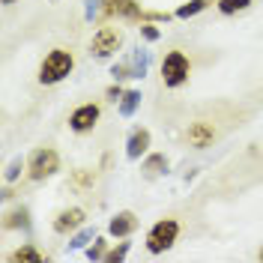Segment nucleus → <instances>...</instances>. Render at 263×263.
Here are the masks:
<instances>
[{
	"mask_svg": "<svg viewBox=\"0 0 263 263\" xmlns=\"http://www.w3.org/2000/svg\"><path fill=\"white\" fill-rule=\"evenodd\" d=\"M72 66H75V57L63 48H54L45 54V60L39 63V81L42 84H60L72 72Z\"/></svg>",
	"mask_w": 263,
	"mask_h": 263,
	"instance_id": "f257e3e1",
	"label": "nucleus"
},
{
	"mask_svg": "<svg viewBox=\"0 0 263 263\" xmlns=\"http://www.w3.org/2000/svg\"><path fill=\"white\" fill-rule=\"evenodd\" d=\"M177 236H180V221L177 218H162L147 233V251L149 254H162L177 242Z\"/></svg>",
	"mask_w": 263,
	"mask_h": 263,
	"instance_id": "f03ea898",
	"label": "nucleus"
},
{
	"mask_svg": "<svg viewBox=\"0 0 263 263\" xmlns=\"http://www.w3.org/2000/svg\"><path fill=\"white\" fill-rule=\"evenodd\" d=\"M189 72H192V63L182 51H167L162 60V78L167 87H180V84L189 81Z\"/></svg>",
	"mask_w": 263,
	"mask_h": 263,
	"instance_id": "7ed1b4c3",
	"label": "nucleus"
},
{
	"mask_svg": "<svg viewBox=\"0 0 263 263\" xmlns=\"http://www.w3.org/2000/svg\"><path fill=\"white\" fill-rule=\"evenodd\" d=\"M27 171H30V180H45L51 174H57V171H60V156H57V149H51V147L36 149L30 156V162H27Z\"/></svg>",
	"mask_w": 263,
	"mask_h": 263,
	"instance_id": "20e7f679",
	"label": "nucleus"
},
{
	"mask_svg": "<svg viewBox=\"0 0 263 263\" xmlns=\"http://www.w3.org/2000/svg\"><path fill=\"white\" fill-rule=\"evenodd\" d=\"M99 105H93V102H87V105H78L75 111H72V117H69V129L78 132V135H84V132H93L99 123Z\"/></svg>",
	"mask_w": 263,
	"mask_h": 263,
	"instance_id": "39448f33",
	"label": "nucleus"
},
{
	"mask_svg": "<svg viewBox=\"0 0 263 263\" xmlns=\"http://www.w3.org/2000/svg\"><path fill=\"white\" fill-rule=\"evenodd\" d=\"M120 42H123V33L117 30V27H102V30L93 36L90 51H93L96 57H108V54H114V51L120 48Z\"/></svg>",
	"mask_w": 263,
	"mask_h": 263,
	"instance_id": "423d86ee",
	"label": "nucleus"
},
{
	"mask_svg": "<svg viewBox=\"0 0 263 263\" xmlns=\"http://www.w3.org/2000/svg\"><path fill=\"white\" fill-rule=\"evenodd\" d=\"M102 12L108 18H144L138 0H102Z\"/></svg>",
	"mask_w": 263,
	"mask_h": 263,
	"instance_id": "0eeeda50",
	"label": "nucleus"
},
{
	"mask_svg": "<svg viewBox=\"0 0 263 263\" xmlns=\"http://www.w3.org/2000/svg\"><path fill=\"white\" fill-rule=\"evenodd\" d=\"M185 141H189L195 149H206L215 141V129L210 126V123L197 120V123H192V126H189V132H185Z\"/></svg>",
	"mask_w": 263,
	"mask_h": 263,
	"instance_id": "6e6552de",
	"label": "nucleus"
},
{
	"mask_svg": "<svg viewBox=\"0 0 263 263\" xmlns=\"http://www.w3.org/2000/svg\"><path fill=\"white\" fill-rule=\"evenodd\" d=\"M81 224H84V210H78V206L63 210V213L54 218V230H57V233H69V230L81 228Z\"/></svg>",
	"mask_w": 263,
	"mask_h": 263,
	"instance_id": "1a4fd4ad",
	"label": "nucleus"
},
{
	"mask_svg": "<svg viewBox=\"0 0 263 263\" xmlns=\"http://www.w3.org/2000/svg\"><path fill=\"white\" fill-rule=\"evenodd\" d=\"M149 149V132L147 129H135L129 138V159H141Z\"/></svg>",
	"mask_w": 263,
	"mask_h": 263,
	"instance_id": "9d476101",
	"label": "nucleus"
},
{
	"mask_svg": "<svg viewBox=\"0 0 263 263\" xmlns=\"http://www.w3.org/2000/svg\"><path fill=\"white\" fill-rule=\"evenodd\" d=\"M135 228H138V215L135 213H120V215H114V221H111V233H114V236H129Z\"/></svg>",
	"mask_w": 263,
	"mask_h": 263,
	"instance_id": "9b49d317",
	"label": "nucleus"
},
{
	"mask_svg": "<svg viewBox=\"0 0 263 263\" xmlns=\"http://www.w3.org/2000/svg\"><path fill=\"white\" fill-rule=\"evenodd\" d=\"M9 260H15V263H42L45 254H42L39 248H33V246H21V248H15V251L9 254Z\"/></svg>",
	"mask_w": 263,
	"mask_h": 263,
	"instance_id": "f8f14e48",
	"label": "nucleus"
},
{
	"mask_svg": "<svg viewBox=\"0 0 263 263\" xmlns=\"http://www.w3.org/2000/svg\"><path fill=\"white\" fill-rule=\"evenodd\" d=\"M93 182H96V171L90 167H78L72 174V189H93Z\"/></svg>",
	"mask_w": 263,
	"mask_h": 263,
	"instance_id": "ddd939ff",
	"label": "nucleus"
},
{
	"mask_svg": "<svg viewBox=\"0 0 263 263\" xmlns=\"http://www.w3.org/2000/svg\"><path fill=\"white\" fill-rule=\"evenodd\" d=\"M3 228H6V230L27 228V210H12V213H6V218H3Z\"/></svg>",
	"mask_w": 263,
	"mask_h": 263,
	"instance_id": "4468645a",
	"label": "nucleus"
},
{
	"mask_svg": "<svg viewBox=\"0 0 263 263\" xmlns=\"http://www.w3.org/2000/svg\"><path fill=\"white\" fill-rule=\"evenodd\" d=\"M251 6V0H218V9L224 12V15H233V12H242Z\"/></svg>",
	"mask_w": 263,
	"mask_h": 263,
	"instance_id": "2eb2a0df",
	"label": "nucleus"
},
{
	"mask_svg": "<svg viewBox=\"0 0 263 263\" xmlns=\"http://www.w3.org/2000/svg\"><path fill=\"white\" fill-rule=\"evenodd\" d=\"M206 3H210V0H192V3H185V6H180V9H177V15H180V18H192L195 12H200Z\"/></svg>",
	"mask_w": 263,
	"mask_h": 263,
	"instance_id": "dca6fc26",
	"label": "nucleus"
},
{
	"mask_svg": "<svg viewBox=\"0 0 263 263\" xmlns=\"http://www.w3.org/2000/svg\"><path fill=\"white\" fill-rule=\"evenodd\" d=\"M159 167H167L164 156H153V159L147 162V174H159Z\"/></svg>",
	"mask_w": 263,
	"mask_h": 263,
	"instance_id": "f3484780",
	"label": "nucleus"
},
{
	"mask_svg": "<svg viewBox=\"0 0 263 263\" xmlns=\"http://www.w3.org/2000/svg\"><path fill=\"white\" fill-rule=\"evenodd\" d=\"M126 251H129V246L123 242L120 248H114V251H108V254H105V260H108V263H114V260H123V257H126Z\"/></svg>",
	"mask_w": 263,
	"mask_h": 263,
	"instance_id": "a211bd4d",
	"label": "nucleus"
},
{
	"mask_svg": "<svg viewBox=\"0 0 263 263\" xmlns=\"http://www.w3.org/2000/svg\"><path fill=\"white\" fill-rule=\"evenodd\" d=\"M123 99H126V102H123V111L129 114L132 108H135V102H138V99H141V96H138V93H126V96H123Z\"/></svg>",
	"mask_w": 263,
	"mask_h": 263,
	"instance_id": "6ab92c4d",
	"label": "nucleus"
},
{
	"mask_svg": "<svg viewBox=\"0 0 263 263\" xmlns=\"http://www.w3.org/2000/svg\"><path fill=\"white\" fill-rule=\"evenodd\" d=\"M105 246H108V242H105V239H96V246L90 248V251H87V254H90V257H102V251H105Z\"/></svg>",
	"mask_w": 263,
	"mask_h": 263,
	"instance_id": "aec40b11",
	"label": "nucleus"
},
{
	"mask_svg": "<svg viewBox=\"0 0 263 263\" xmlns=\"http://www.w3.org/2000/svg\"><path fill=\"white\" fill-rule=\"evenodd\" d=\"M141 30H144V36H147V39H156V36H159V30H156V27H153V24H144V27H141Z\"/></svg>",
	"mask_w": 263,
	"mask_h": 263,
	"instance_id": "412c9836",
	"label": "nucleus"
},
{
	"mask_svg": "<svg viewBox=\"0 0 263 263\" xmlns=\"http://www.w3.org/2000/svg\"><path fill=\"white\" fill-rule=\"evenodd\" d=\"M3 3H15V0H3Z\"/></svg>",
	"mask_w": 263,
	"mask_h": 263,
	"instance_id": "4be33fe9",
	"label": "nucleus"
},
{
	"mask_svg": "<svg viewBox=\"0 0 263 263\" xmlns=\"http://www.w3.org/2000/svg\"><path fill=\"white\" fill-rule=\"evenodd\" d=\"M260 260H263V248H260Z\"/></svg>",
	"mask_w": 263,
	"mask_h": 263,
	"instance_id": "5701e85b",
	"label": "nucleus"
}]
</instances>
